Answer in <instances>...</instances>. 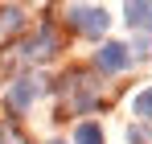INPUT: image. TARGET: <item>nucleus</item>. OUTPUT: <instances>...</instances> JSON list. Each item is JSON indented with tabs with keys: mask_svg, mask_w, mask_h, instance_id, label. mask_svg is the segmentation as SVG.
Masks as SVG:
<instances>
[{
	"mask_svg": "<svg viewBox=\"0 0 152 144\" xmlns=\"http://www.w3.org/2000/svg\"><path fill=\"white\" fill-rule=\"evenodd\" d=\"M45 91L62 99V115L70 111V115H91L95 107H99V74L86 70V66H70L66 74H58Z\"/></svg>",
	"mask_w": 152,
	"mask_h": 144,
	"instance_id": "nucleus-1",
	"label": "nucleus"
},
{
	"mask_svg": "<svg viewBox=\"0 0 152 144\" xmlns=\"http://www.w3.org/2000/svg\"><path fill=\"white\" fill-rule=\"evenodd\" d=\"M12 49H17L12 58H17L21 66H41V62H53V58L62 54V37H58L53 21H41L29 37H21Z\"/></svg>",
	"mask_w": 152,
	"mask_h": 144,
	"instance_id": "nucleus-2",
	"label": "nucleus"
},
{
	"mask_svg": "<svg viewBox=\"0 0 152 144\" xmlns=\"http://www.w3.org/2000/svg\"><path fill=\"white\" fill-rule=\"evenodd\" d=\"M41 95H45V78H37V74H17V78L8 82V91H4L8 120L25 115V111H29V107H33V103H37Z\"/></svg>",
	"mask_w": 152,
	"mask_h": 144,
	"instance_id": "nucleus-3",
	"label": "nucleus"
},
{
	"mask_svg": "<svg viewBox=\"0 0 152 144\" xmlns=\"http://www.w3.org/2000/svg\"><path fill=\"white\" fill-rule=\"evenodd\" d=\"M66 25L74 33H82V37H103L107 25H111V12L103 4H70L66 8Z\"/></svg>",
	"mask_w": 152,
	"mask_h": 144,
	"instance_id": "nucleus-4",
	"label": "nucleus"
},
{
	"mask_svg": "<svg viewBox=\"0 0 152 144\" xmlns=\"http://www.w3.org/2000/svg\"><path fill=\"white\" fill-rule=\"evenodd\" d=\"M132 66V54L124 41H103L95 49V74H124Z\"/></svg>",
	"mask_w": 152,
	"mask_h": 144,
	"instance_id": "nucleus-5",
	"label": "nucleus"
},
{
	"mask_svg": "<svg viewBox=\"0 0 152 144\" xmlns=\"http://www.w3.org/2000/svg\"><path fill=\"white\" fill-rule=\"evenodd\" d=\"M124 21L140 37H152V0H127L124 4Z\"/></svg>",
	"mask_w": 152,
	"mask_h": 144,
	"instance_id": "nucleus-6",
	"label": "nucleus"
},
{
	"mask_svg": "<svg viewBox=\"0 0 152 144\" xmlns=\"http://www.w3.org/2000/svg\"><path fill=\"white\" fill-rule=\"evenodd\" d=\"M0 144H33V140L17 120H0Z\"/></svg>",
	"mask_w": 152,
	"mask_h": 144,
	"instance_id": "nucleus-7",
	"label": "nucleus"
},
{
	"mask_svg": "<svg viewBox=\"0 0 152 144\" xmlns=\"http://www.w3.org/2000/svg\"><path fill=\"white\" fill-rule=\"evenodd\" d=\"M74 144H107V140H103V128L95 120H82L74 128Z\"/></svg>",
	"mask_w": 152,
	"mask_h": 144,
	"instance_id": "nucleus-8",
	"label": "nucleus"
},
{
	"mask_svg": "<svg viewBox=\"0 0 152 144\" xmlns=\"http://www.w3.org/2000/svg\"><path fill=\"white\" fill-rule=\"evenodd\" d=\"M132 115H136L140 123H152V87H144L140 95L132 99Z\"/></svg>",
	"mask_w": 152,
	"mask_h": 144,
	"instance_id": "nucleus-9",
	"label": "nucleus"
},
{
	"mask_svg": "<svg viewBox=\"0 0 152 144\" xmlns=\"http://www.w3.org/2000/svg\"><path fill=\"white\" fill-rule=\"evenodd\" d=\"M25 29V8H0V33Z\"/></svg>",
	"mask_w": 152,
	"mask_h": 144,
	"instance_id": "nucleus-10",
	"label": "nucleus"
},
{
	"mask_svg": "<svg viewBox=\"0 0 152 144\" xmlns=\"http://www.w3.org/2000/svg\"><path fill=\"white\" fill-rule=\"evenodd\" d=\"M127 54H132V62H144V58H152V37H136V41L127 46Z\"/></svg>",
	"mask_w": 152,
	"mask_h": 144,
	"instance_id": "nucleus-11",
	"label": "nucleus"
},
{
	"mask_svg": "<svg viewBox=\"0 0 152 144\" xmlns=\"http://www.w3.org/2000/svg\"><path fill=\"white\" fill-rule=\"evenodd\" d=\"M127 144H152V132L144 123H136V128H127Z\"/></svg>",
	"mask_w": 152,
	"mask_h": 144,
	"instance_id": "nucleus-12",
	"label": "nucleus"
},
{
	"mask_svg": "<svg viewBox=\"0 0 152 144\" xmlns=\"http://www.w3.org/2000/svg\"><path fill=\"white\" fill-rule=\"evenodd\" d=\"M50 144H66V140H50Z\"/></svg>",
	"mask_w": 152,
	"mask_h": 144,
	"instance_id": "nucleus-13",
	"label": "nucleus"
}]
</instances>
